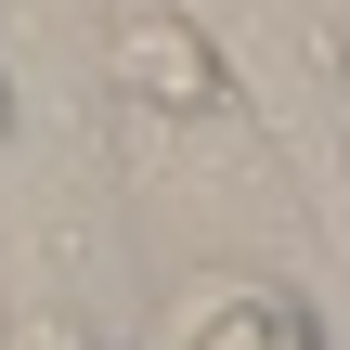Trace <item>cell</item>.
Returning <instances> with one entry per match:
<instances>
[{"instance_id": "cell-2", "label": "cell", "mask_w": 350, "mask_h": 350, "mask_svg": "<svg viewBox=\"0 0 350 350\" xmlns=\"http://www.w3.org/2000/svg\"><path fill=\"white\" fill-rule=\"evenodd\" d=\"M169 350H325V312L299 273H208L169 312Z\"/></svg>"}, {"instance_id": "cell-1", "label": "cell", "mask_w": 350, "mask_h": 350, "mask_svg": "<svg viewBox=\"0 0 350 350\" xmlns=\"http://www.w3.org/2000/svg\"><path fill=\"white\" fill-rule=\"evenodd\" d=\"M117 117H156V130H208L247 104V52L208 0H104V39H91Z\"/></svg>"}, {"instance_id": "cell-3", "label": "cell", "mask_w": 350, "mask_h": 350, "mask_svg": "<svg viewBox=\"0 0 350 350\" xmlns=\"http://www.w3.org/2000/svg\"><path fill=\"white\" fill-rule=\"evenodd\" d=\"M104 350H130V338H104Z\"/></svg>"}]
</instances>
